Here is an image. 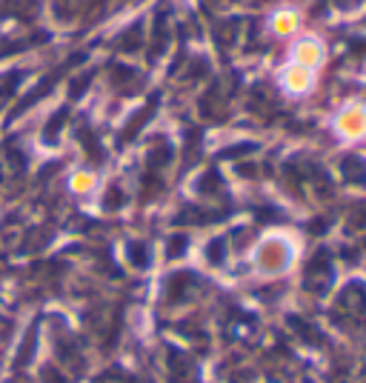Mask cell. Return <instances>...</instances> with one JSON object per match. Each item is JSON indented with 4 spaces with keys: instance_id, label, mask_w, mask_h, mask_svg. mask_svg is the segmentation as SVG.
<instances>
[{
    "instance_id": "277c9868",
    "label": "cell",
    "mask_w": 366,
    "mask_h": 383,
    "mask_svg": "<svg viewBox=\"0 0 366 383\" xmlns=\"http://www.w3.org/2000/svg\"><path fill=\"white\" fill-rule=\"evenodd\" d=\"M277 86H281L289 97H306L318 86V72L286 60V66H281V72H277Z\"/></svg>"
},
{
    "instance_id": "5b68a950",
    "label": "cell",
    "mask_w": 366,
    "mask_h": 383,
    "mask_svg": "<svg viewBox=\"0 0 366 383\" xmlns=\"http://www.w3.org/2000/svg\"><path fill=\"white\" fill-rule=\"evenodd\" d=\"M304 29V14L298 6H277L266 17V32L277 40H292L298 38Z\"/></svg>"
},
{
    "instance_id": "7a4b0ae2",
    "label": "cell",
    "mask_w": 366,
    "mask_h": 383,
    "mask_svg": "<svg viewBox=\"0 0 366 383\" xmlns=\"http://www.w3.org/2000/svg\"><path fill=\"white\" fill-rule=\"evenodd\" d=\"M332 129L343 143L366 141V103H361V100L343 103L332 117Z\"/></svg>"
},
{
    "instance_id": "3957f363",
    "label": "cell",
    "mask_w": 366,
    "mask_h": 383,
    "mask_svg": "<svg viewBox=\"0 0 366 383\" xmlns=\"http://www.w3.org/2000/svg\"><path fill=\"white\" fill-rule=\"evenodd\" d=\"M289 60L298 63L304 69H312V72H321L329 60V49L323 43V38L318 34H298V38L289 40Z\"/></svg>"
},
{
    "instance_id": "6da1fadb",
    "label": "cell",
    "mask_w": 366,
    "mask_h": 383,
    "mask_svg": "<svg viewBox=\"0 0 366 383\" xmlns=\"http://www.w3.org/2000/svg\"><path fill=\"white\" fill-rule=\"evenodd\" d=\"M292 243L281 235H266L255 249V266L264 275H281L289 266Z\"/></svg>"
}]
</instances>
